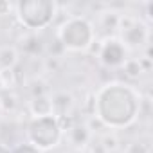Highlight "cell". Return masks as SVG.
<instances>
[{
    "instance_id": "cell-1",
    "label": "cell",
    "mask_w": 153,
    "mask_h": 153,
    "mask_svg": "<svg viewBox=\"0 0 153 153\" xmlns=\"http://www.w3.org/2000/svg\"><path fill=\"white\" fill-rule=\"evenodd\" d=\"M140 96L131 85L112 81L96 92L92 112L106 130H121L135 123L140 114Z\"/></svg>"
},
{
    "instance_id": "cell-2",
    "label": "cell",
    "mask_w": 153,
    "mask_h": 153,
    "mask_svg": "<svg viewBox=\"0 0 153 153\" xmlns=\"http://www.w3.org/2000/svg\"><path fill=\"white\" fill-rule=\"evenodd\" d=\"M58 42L65 51L85 52L96 40V29L85 16H68L56 31Z\"/></svg>"
},
{
    "instance_id": "cell-3",
    "label": "cell",
    "mask_w": 153,
    "mask_h": 153,
    "mask_svg": "<svg viewBox=\"0 0 153 153\" xmlns=\"http://www.w3.org/2000/svg\"><path fill=\"white\" fill-rule=\"evenodd\" d=\"M18 22L29 31H42L52 24L58 15V4L52 0H22L15 4Z\"/></svg>"
},
{
    "instance_id": "cell-4",
    "label": "cell",
    "mask_w": 153,
    "mask_h": 153,
    "mask_svg": "<svg viewBox=\"0 0 153 153\" xmlns=\"http://www.w3.org/2000/svg\"><path fill=\"white\" fill-rule=\"evenodd\" d=\"M63 131L58 124L56 115L33 117L27 124V142L36 146L40 151H49L59 144Z\"/></svg>"
},
{
    "instance_id": "cell-5",
    "label": "cell",
    "mask_w": 153,
    "mask_h": 153,
    "mask_svg": "<svg viewBox=\"0 0 153 153\" xmlns=\"http://www.w3.org/2000/svg\"><path fill=\"white\" fill-rule=\"evenodd\" d=\"M117 29L121 31V42L123 45L128 49V47H139L142 43L148 42L149 38V33H148V27L137 20V18H130V16H119V24H117Z\"/></svg>"
},
{
    "instance_id": "cell-6",
    "label": "cell",
    "mask_w": 153,
    "mask_h": 153,
    "mask_svg": "<svg viewBox=\"0 0 153 153\" xmlns=\"http://www.w3.org/2000/svg\"><path fill=\"white\" fill-rule=\"evenodd\" d=\"M128 59V49L123 45L119 38H106L101 43L99 49V61L108 68L123 67V63Z\"/></svg>"
},
{
    "instance_id": "cell-7",
    "label": "cell",
    "mask_w": 153,
    "mask_h": 153,
    "mask_svg": "<svg viewBox=\"0 0 153 153\" xmlns=\"http://www.w3.org/2000/svg\"><path fill=\"white\" fill-rule=\"evenodd\" d=\"M29 112L33 114V117L54 115V110H52V97L47 96V94L33 96V99H31V103H29Z\"/></svg>"
},
{
    "instance_id": "cell-8",
    "label": "cell",
    "mask_w": 153,
    "mask_h": 153,
    "mask_svg": "<svg viewBox=\"0 0 153 153\" xmlns=\"http://www.w3.org/2000/svg\"><path fill=\"white\" fill-rule=\"evenodd\" d=\"M68 139L74 146H78V148H83L90 142L92 139V133L90 130L87 128V124H72V128L68 130Z\"/></svg>"
},
{
    "instance_id": "cell-9",
    "label": "cell",
    "mask_w": 153,
    "mask_h": 153,
    "mask_svg": "<svg viewBox=\"0 0 153 153\" xmlns=\"http://www.w3.org/2000/svg\"><path fill=\"white\" fill-rule=\"evenodd\" d=\"M72 108V96L67 94V92H58L52 96V110H54V115L59 117V115H68Z\"/></svg>"
},
{
    "instance_id": "cell-10",
    "label": "cell",
    "mask_w": 153,
    "mask_h": 153,
    "mask_svg": "<svg viewBox=\"0 0 153 153\" xmlns=\"http://www.w3.org/2000/svg\"><path fill=\"white\" fill-rule=\"evenodd\" d=\"M148 59L149 58H146V59H142V58H128L124 63H123V70H124V74L128 76V78H139V76L144 72V65L148 63ZM148 67V65H146Z\"/></svg>"
},
{
    "instance_id": "cell-11",
    "label": "cell",
    "mask_w": 153,
    "mask_h": 153,
    "mask_svg": "<svg viewBox=\"0 0 153 153\" xmlns=\"http://www.w3.org/2000/svg\"><path fill=\"white\" fill-rule=\"evenodd\" d=\"M18 61V52L15 47H0V70H13Z\"/></svg>"
},
{
    "instance_id": "cell-12",
    "label": "cell",
    "mask_w": 153,
    "mask_h": 153,
    "mask_svg": "<svg viewBox=\"0 0 153 153\" xmlns=\"http://www.w3.org/2000/svg\"><path fill=\"white\" fill-rule=\"evenodd\" d=\"M22 51L25 54H31V56H36L38 52H42L43 45H42V40L36 36V34H27L22 38Z\"/></svg>"
},
{
    "instance_id": "cell-13",
    "label": "cell",
    "mask_w": 153,
    "mask_h": 153,
    "mask_svg": "<svg viewBox=\"0 0 153 153\" xmlns=\"http://www.w3.org/2000/svg\"><path fill=\"white\" fill-rule=\"evenodd\" d=\"M18 106V97L13 90H2L0 94V108L4 112H15V108Z\"/></svg>"
},
{
    "instance_id": "cell-14",
    "label": "cell",
    "mask_w": 153,
    "mask_h": 153,
    "mask_svg": "<svg viewBox=\"0 0 153 153\" xmlns=\"http://www.w3.org/2000/svg\"><path fill=\"white\" fill-rule=\"evenodd\" d=\"M99 142L103 144V148L106 149V153L115 151V149L119 148V140H117V137H115L114 133H106V135H103V137L99 139Z\"/></svg>"
},
{
    "instance_id": "cell-15",
    "label": "cell",
    "mask_w": 153,
    "mask_h": 153,
    "mask_svg": "<svg viewBox=\"0 0 153 153\" xmlns=\"http://www.w3.org/2000/svg\"><path fill=\"white\" fill-rule=\"evenodd\" d=\"M11 153H43V151H40L36 146H33L31 142H20V144H16L13 149H11Z\"/></svg>"
},
{
    "instance_id": "cell-16",
    "label": "cell",
    "mask_w": 153,
    "mask_h": 153,
    "mask_svg": "<svg viewBox=\"0 0 153 153\" xmlns=\"http://www.w3.org/2000/svg\"><path fill=\"white\" fill-rule=\"evenodd\" d=\"M130 153H149V148L144 142H133L130 146Z\"/></svg>"
},
{
    "instance_id": "cell-17",
    "label": "cell",
    "mask_w": 153,
    "mask_h": 153,
    "mask_svg": "<svg viewBox=\"0 0 153 153\" xmlns=\"http://www.w3.org/2000/svg\"><path fill=\"white\" fill-rule=\"evenodd\" d=\"M15 9V4L11 2H0V15H9Z\"/></svg>"
},
{
    "instance_id": "cell-18",
    "label": "cell",
    "mask_w": 153,
    "mask_h": 153,
    "mask_svg": "<svg viewBox=\"0 0 153 153\" xmlns=\"http://www.w3.org/2000/svg\"><path fill=\"white\" fill-rule=\"evenodd\" d=\"M88 149H90V153H106V149L103 148V144H101L99 140H97V142L94 140V142L88 146Z\"/></svg>"
},
{
    "instance_id": "cell-19",
    "label": "cell",
    "mask_w": 153,
    "mask_h": 153,
    "mask_svg": "<svg viewBox=\"0 0 153 153\" xmlns=\"http://www.w3.org/2000/svg\"><path fill=\"white\" fill-rule=\"evenodd\" d=\"M146 7H148L146 16H148V20H151V18H153V2H148V4H146Z\"/></svg>"
},
{
    "instance_id": "cell-20",
    "label": "cell",
    "mask_w": 153,
    "mask_h": 153,
    "mask_svg": "<svg viewBox=\"0 0 153 153\" xmlns=\"http://www.w3.org/2000/svg\"><path fill=\"white\" fill-rule=\"evenodd\" d=\"M0 153H11V148L4 142H0Z\"/></svg>"
},
{
    "instance_id": "cell-21",
    "label": "cell",
    "mask_w": 153,
    "mask_h": 153,
    "mask_svg": "<svg viewBox=\"0 0 153 153\" xmlns=\"http://www.w3.org/2000/svg\"><path fill=\"white\" fill-rule=\"evenodd\" d=\"M2 90H4V87H2V81H0V94H2Z\"/></svg>"
}]
</instances>
